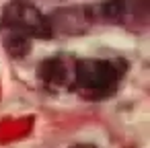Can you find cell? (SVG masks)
Returning <instances> with one entry per match:
<instances>
[{"mask_svg":"<svg viewBox=\"0 0 150 148\" xmlns=\"http://www.w3.org/2000/svg\"><path fill=\"white\" fill-rule=\"evenodd\" d=\"M127 74V62L123 58H74L72 89L88 101L109 99L123 82Z\"/></svg>","mask_w":150,"mask_h":148,"instance_id":"cell-1","label":"cell"},{"mask_svg":"<svg viewBox=\"0 0 150 148\" xmlns=\"http://www.w3.org/2000/svg\"><path fill=\"white\" fill-rule=\"evenodd\" d=\"M0 27L27 39H50L54 35L50 19L29 0H11L2 11Z\"/></svg>","mask_w":150,"mask_h":148,"instance_id":"cell-2","label":"cell"},{"mask_svg":"<svg viewBox=\"0 0 150 148\" xmlns=\"http://www.w3.org/2000/svg\"><path fill=\"white\" fill-rule=\"evenodd\" d=\"M148 0H103L95 6H88L93 23L101 21L109 25H121L127 29L144 27L148 23Z\"/></svg>","mask_w":150,"mask_h":148,"instance_id":"cell-3","label":"cell"},{"mask_svg":"<svg viewBox=\"0 0 150 148\" xmlns=\"http://www.w3.org/2000/svg\"><path fill=\"white\" fill-rule=\"evenodd\" d=\"M72 72H74L72 56H54L39 64V78L50 91H70Z\"/></svg>","mask_w":150,"mask_h":148,"instance_id":"cell-4","label":"cell"},{"mask_svg":"<svg viewBox=\"0 0 150 148\" xmlns=\"http://www.w3.org/2000/svg\"><path fill=\"white\" fill-rule=\"evenodd\" d=\"M4 47H6V52H8L13 58L23 60V58L31 52V39L21 37V35L6 33V37H4Z\"/></svg>","mask_w":150,"mask_h":148,"instance_id":"cell-5","label":"cell"},{"mask_svg":"<svg viewBox=\"0 0 150 148\" xmlns=\"http://www.w3.org/2000/svg\"><path fill=\"white\" fill-rule=\"evenodd\" d=\"M70 148H95L93 144H74V146H70Z\"/></svg>","mask_w":150,"mask_h":148,"instance_id":"cell-6","label":"cell"}]
</instances>
